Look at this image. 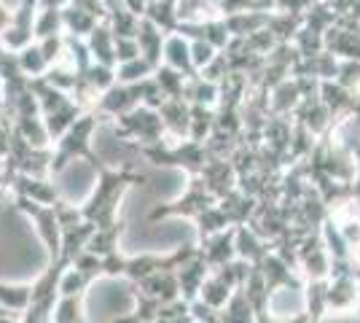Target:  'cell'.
<instances>
[{
	"instance_id": "6da1fadb",
	"label": "cell",
	"mask_w": 360,
	"mask_h": 323,
	"mask_svg": "<svg viewBox=\"0 0 360 323\" xmlns=\"http://www.w3.org/2000/svg\"><path fill=\"white\" fill-rule=\"evenodd\" d=\"M6 3H16V0H6Z\"/></svg>"
}]
</instances>
